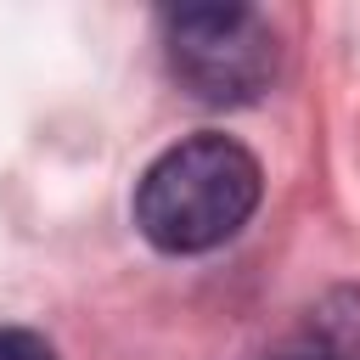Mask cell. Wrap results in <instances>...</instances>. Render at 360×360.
Segmentation results:
<instances>
[{
	"label": "cell",
	"mask_w": 360,
	"mask_h": 360,
	"mask_svg": "<svg viewBox=\"0 0 360 360\" xmlns=\"http://www.w3.org/2000/svg\"><path fill=\"white\" fill-rule=\"evenodd\" d=\"M264 197L259 158L219 129L180 135L135 180V231L158 253H208L231 242Z\"/></svg>",
	"instance_id": "obj_1"
},
{
	"label": "cell",
	"mask_w": 360,
	"mask_h": 360,
	"mask_svg": "<svg viewBox=\"0 0 360 360\" xmlns=\"http://www.w3.org/2000/svg\"><path fill=\"white\" fill-rule=\"evenodd\" d=\"M174 84L202 107H248L281 73V39L253 6H180L163 17Z\"/></svg>",
	"instance_id": "obj_2"
},
{
	"label": "cell",
	"mask_w": 360,
	"mask_h": 360,
	"mask_svg": "<svg viewBox=\"0 0 360 360\" xmlns=\"http://www.w3.org/2000/svg\"><path fill=\"white\" fill-rule=\"evenodd\" d=\"M259 360H360V292L354 287H332Z\"/></svg>",
	"instance_id": "obj_3"
},
{
	"label": "cell",
	"mask_w": 360,
	"mask_h": 360,
	"mask_svg": "<svg viewBox=\"0 0 360 360\" xmlns=\"http://www.w3.org/2000/svg\"><path fill=\"white\" fill-rule=\"evenodd\" d=\"M0 360H56V349L28 326H0Z\"/></svg>",
	"instance_id": "obj_4"
}]
</instances>
